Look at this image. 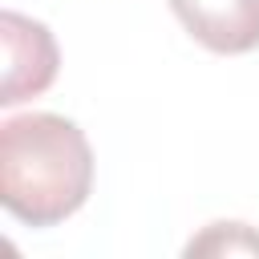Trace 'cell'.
Returning <instances> with one entry per match:
<instances>
[{
	"mask_svg": "<svg viewBox=\"0 0 259 259\" xmlns=\"http://www.w3.org/2000/svg\"><path fill=\"white\" fill-rule=\"evenodd\" d=\"M93 190V150L61 113H20L0 125V202L24 227H57Z\"/></svg>",
	"mask_w": 259,
	"mask_h": 259,
	"instance_id": "cell-1",
	"label": "cell"
},
{
	"mask_svg": "<svg viewBox=\"0 0 259 259\" xmlns=\"http://www.w3.org/2000/svg\"><path fill=\"white\" fill-rule=\"evenodd\" d=\"M178 24L219 57L259 49V0H170Z\"/></svg>",
	"mask_w": 259,
	"mask_h": 259,
	"instance_id": "cell-3",
	"label": "cell"
},
{
	"mask_svg": "<svg viewBox=\"0 0 259 259\" xmlns=\"http://www.w3.org/2000/svg\"><path fill=\"white\" fill-rule=\"evenodd\" d=\"M0 45H4V81H0V105H20L28 97H40L61 69V53L53 32L20 12L0 16Z\"/></svg>",
	"mask_w": 259,
	"mask_h": 259,
	"instance_id": "cell-2",
	"label": "cell"
},
{
	"mask_svg": "<svg viewBox=\"0 0 259 259\" xmlns=\"http://www.w3.org/2000/svg\"><path fill=\"white\" fill-rule=\"evenodd\" d=\"M186 255H259V231L247 223H210L186 243Z\"/></svg>",
	"mask_w": 259,
	"mask_h": 259,
	"instance_id": "cell-4",
	"label": "cell"
}]
</instances>
